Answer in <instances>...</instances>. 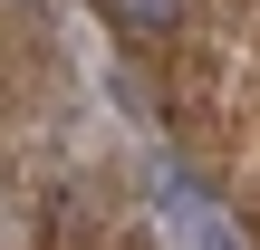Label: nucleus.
<instances>
[{
	"label": "nucleus",
	"mask_w": 260,
	"mask_h": 250,
	"mask_svg": "<svg viewBox=\"0 0 260 250\" xmlns=\"http://www.w3.org/2000/svg\"><path fill=\"white\" fill-rule=\"evenodd\" d=\"M154 212H164V231H183V222H203V212H212V193L164 154V164H154Z\"/></svg>",
	"instance_id": "1"
},
{
	"label": "nucleus",
	"mask_w": 260,
	"mask_h": 250,
	"mask_svg": "<svg viewBox=\"0 0 260 250\" xmlns=\"http://www.w3.org/2000/svg\"><path fill=\"white\" fill-rule=\"evenodd\" d=\"M96 10H106L116 39H164V29H183V0H96Z\"/></svg>",
	"instance_id": "2"
},
{
	"label": "nucleus",
	"mask_w": 260,
	"mask_h": 250,
	"mask_svg": "<svg viewBox=\"0 0 260 250\" xmlns=\"http://www.w3.org/2000/svg\"><path fill=\"white\" fill-rule=\"evenodd\" d=\"M174 241H183V250H241V241H232V222H222V212H203V222H183Z\"/></svg>",
	"instance_id": "3"
}]
</instances>
